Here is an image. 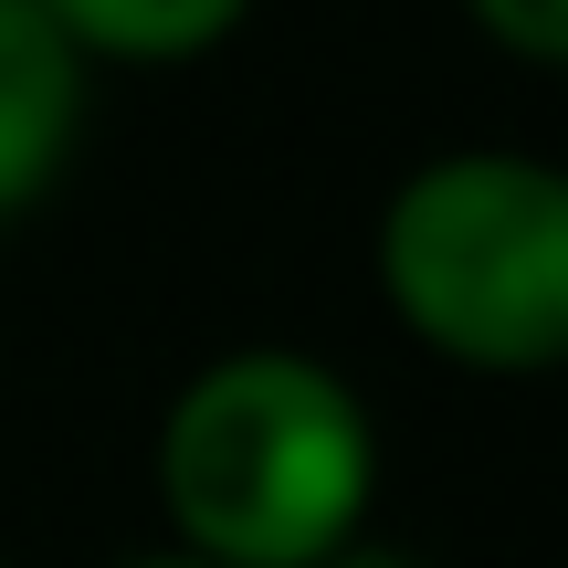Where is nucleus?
Segmentation results:
<instances>
[{"instance_id":"f257e3e1","label":"nucleus","mask_w":568,"mask_h":568,"mask_svg":"<svg viewBox=\"0 0 568 568\" xmlns=\"http://www.w3.org/2000/svg\"><path fill=\"white\" fill-rule=\"evenodd\" d=\"M159 495L201 568H316L368 537L379 432L368 400L305 347H232L169 400Z\"/></svg>"},{"instance_id":"f03ea898","label":"nucleus","mask_w":568,"mask_h":568,"mask_svg":"<svg viewBox=\"0 0 568 568\" xmlns=\"http://www.w3.org/2000/svg\"><path fill=\"white\" fill-rule=\"evenodd\" d=\"M379 295L453 368H568V169L527 148L422 159L379 211Z\"/></svg>"},{"instance_id":"7ed1b4c3","label":"nucleus","mask_w":568,"mask_h":568,"mask_svg":"<svg viewBox=\"0 0 568 568\" xmlns=\"http://www.w3.org/2000/svg\"><path fill=\"white\" fill-rule=\"evenodd\" d=\"M84 126V63L32 0H0V222L63 180Z\"/></svg>"},{"instance_id":"20e7f679","label":"nucleus","mask_w":568,"mask_h":568,"mask_svg":"<svg viewBox=\"0 0 568 568\" xmlns=\"http://www.w3.org/2000/svg\"><path fill=\"white\" fill-rule=\"evenodd\" d=\"M74 63H190L243 32L253 0H32Z\"/></svg>"},{"instance_id":"39448f33","label":"nucleus","mask_w":568,"mask_h":568,"mask_svg":"<svg viewBox=\"0 0 568 568\" xmlns=\"http://www.w3.org/2000/svg\"><path fill=\"white\" fill-rule=\"evenodd\" d=\"M474 21H485L506 53H527V63H568V0H464Z\"/></svg>"},{"instance_id":"423d86ee","label":"nucleus","mask_w":568,"mask_h":568,"mask_svg":"<svg viewBox=\"0 0 568 568\" xmlns=\"http://www.w3.org/2000/svg\"><path fill=\"white\" fill-rule=\"evenodd\" d=\"M316 568H422L410 548H389V537H347L337 558H316Z\"/></svg>"},{"instance_id":"0eeeda50","label":"nucleus","mask_w":568,"mask_h":568,"mask_svg":"<svg viewBox=\"0 0 568 568\" xmlns=\"http://www.w3.org/2000/svg\"><path fill=\"white\" fill-rule=\"evenodd\" d=\"M138 568H201V558H138Z\"/></svg>"}]
</instances>
